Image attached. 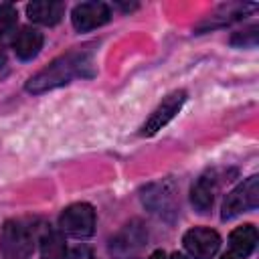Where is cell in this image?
Segmentation results:
<instances>
[{
    "label": "cell",
    "instance_id": "obj_1",
    "mask_svg": "<svg viewBox=\"0 0 259 259\" xmlns=\"http://www.w3.org/2000/svg\"><path fill=\"white\" fill-rule=\"evenodd\" d=\"M93 75V63L91 53L85 49H73L69 53L59 55L55 61H51L45 69H40L36 75H32L24 89L28 93H47L51 89L63 87L71 83L75 77H91Z\"/></svg>",
    "mask_w": 259,
    "mask_h": 259
},
{
    "label": "cell",
    "instance_id": "obj_2",
    "mask_svg": "<svg viewBox=\"0 0 259 259\" xmlns=\"http://www.w3.org/2000/svg\"><path fill=\"white\" fill-rule=\"evenodd\" d=\"M38 241L36 227L22 219H10L0 231V249L8 259H28Z\"/></svg>",
    "mask_w": 259,
    "mask_h": 259
},
{
    "label": "cell",
    "instance_id": "obj_3",
    "mask_svg": "<svg viewBox=\"0 0 259 259\" xmlns=\"http://www.w3.org/2000/svg\"><path fill=\"white\" fill-rule=\"evenodd\" d=\"M259 206V176H249L245 182H241L239 186H235L223 202V210H221V219L229 221L239 217L241 212L247 210H255Z\"/></svg>",
    "mask_w": 259,
    "mask_h": 259
},
{
    "label": "cell",
    "instance_id": "obj_4",
    "mask_svg": "<svg viewBox=\"0 0 259 259\" xmlns=\"http://www.w3.org/2000/svg\"><path fill=\"white\" fill-rule=\"evenodd\" d=\"M148 241V231L140 221H130L123 225L109 241V253L115 259H134Z\"/></svg>",
    "mask_w": 259,
    "mask_h": 259
},
{
    "label": "cell",
    "instance_id": "obj_5",
    "mask_svg": "<svg viewBox=\"0 0 259 259\" xmlns=\"http://www.w3.org/2000/svg\"><path fill=\"white\" fill-rule=\"evenodd\" d=\"M59 227L63 233L71 237H91L95 231V210L87 202H75L69 204L61 217H59Z\"/></svg>",
    "mask_w": 259,
    "mask_h": 259
},
{
    "label": "cell",
    "instance_id": "obj_6",
    "mask_svg": "<svg viewBox=\"0 0 259 259\" xmlns=\"http://www.w3.org/2000/svg\"><path fill=\"white\" fill-rule=\"evenodd\" d=\"M184 249L194 259H212L221 247V237L217 231L206 227H194L184 233L182 237Z\"/></svg>",
    "mask_w": 259,
    "mask_h": 259
},
{
    "label": "cell",
    "instance_id": "obj_7",
    "mask_svg": "<svg viewBox=\"0 0 259 259\" xmlns=\"http://www.w3.org/2000/svg\"><path fill=\"white\" fill-rule=\"evenodd\" d=\"M144 204L158 217L170 219L176 214V192L170 180L158 182V184H150L144 194H142Z\"/></svg>",
    "mask_w": 259,
    "mask_h": 259
},
{
    "label": "cell",
    "instance_id": "obj_8",
    "mask_svg": "<svg viewBox=\"0 0 259 259\" xmlns=\"http://www.w3.org/2000/svg\"><path fill=\"white\" fill-rule=\"evenodd\" d=\"M184 101H186V91L184 89H178V91H172L170 95H166L162 99V103L152 111L148 121L142 125V136H154L158 130H162L170 119H174V115L180 111Z\"/></svg>",
    "mask_w": 259,
    "mask_h": 259
},
{
    "label": "cell",
    "instance_id": "obj_9",
    "mask_svg": "<svg viewBox=\"0 0 259 259\" xmlns=\"http://www.w3.org/2000/svg\"><path fill=\"white\" fill-rule=\"evenodd\" d=\"M109 18H111L109 6L103 4V2H81L71 12V22H73L75 30H79V32L99 28Z\"/></svg>",
    "mask_w": 259,
    "mask_h": 259
},
{
    "label": "cell",
    "instance_id": "obj_10",
    "mask_svg": "<svg viewBox=\"0 0 259 259\" xmlns=\"http://www.w3.org/2000/svg\"><path fill=\"white\" fill-rule=\"evenodd\" d=\"M217 188H219V178H217V172L210 170L206 174H202L190 188V202L192 206L198 210V212H208L212 202H214V194H217Z\"/></svg>",
    "mask_w": 259,
    "mask_h": 259
},
{
    "label": "cell",
    "instance_id": "obj_11",
    "mask_svg": "<svg viewBox=\"0 0 259 259\" xmlns=\"http://www.w3.org/2000/svg\"><path fill=\"white\" fill-rule=\"evenodd\" d=\"M26 14L32 22L53 26L57 24L65 14V4L59 0H34L26 6Z\"/></svg>",
    "mask_w": 259,
    "mask_h": 259
},
{
    "label": "cell",
    "instance_id": "obj_12",
    "mask_svg": "<svg viewBox=\"0 0 259 259\" xmlns=\"http://www.w3.org/2000/svg\"><path fill=\"white\" fill-rule=\"evenodd\" d=\"M257 247V229L253 225H241L229 235L231 255L237 259H247Z\"/></svg>",
    "mask_w": 259,
    "mask_h": 259
},
{
    "label": "cell",
    "instance_id": "obj_13",
    "mask_svg": "<svg viewBox=\"0 0 259 259\" xmlns=\"http://www.w3.org/2000/svg\"><path fill=\"white\" fill-rule=\"evenodd\" d=\"M12 47H14V53L18 59L30 61L42 49V34L32 26H24V28H20V32H16Z\"/></svg>",
    "mask_w": 259,
    "mask_h": 259
},
{
    "label": "cell",
    "instance_id": "obj_14",
    "mask_svg": "<svg viewBox=\"0 0 259 259\" xmlns=\"http://www.w3.org/2000/svg\"><path fill=\"white\" fill-rule=\"evenodd\" d=\"M38 243H40L42 259H65V241L59 231L45 227L42 233L38 235Z\"/></svg>",
    "mask_w": 259,
    "mask_h": 259
},
{
    "label": "cell",
    "instance_id": "obj_15",
    "mask_svg": "<svg viewBox=\"0 0 259 259\" xmlns=\"http://www.w3.org/2000/svg\"><path fill=\"white\" fill-rule=\"evenodd\" d=\"M16 8L12 4H0V34H6L16 24Z\"/></svg>",
    "mask_w": 259,
    "mask_h": 259
},
{
    "label": "cell",
    "instance_id": "obj_16",
    "mask_svg": "<svg viewBox=\"0 0 259 259\" xmlns=\"http://www.w3.org/2000/svg\"><path fill=\"white\" fill-rule=\"evenodd\" d=\"M231 45H237V47H255L257 45V28H249L245 32H237L233 38H231Z\"/></svg>",
    "mask_w": 259,
    "mask_h": 259
},
{
    "label": "cell",
    "instance_id": "obj_17",
    "mask_svg": "<svg viewBox=\"0 0 259 259\" xmlns=\"http://www.w3.org/2000/svg\"><path fill=\"white\" fill-rule=\"evenodd\" d=\"M67 259H99V257L95 255V251L89 245H77L69 251Z\"/></svg>",
    "mask_w": 259,
    "mask_h": 259
},
{
    "label": "cell",
    "instance_id": "obj_18",
    "mask_svg": "<svg viewBox=\"0 0 259 259\" xmlns=\"http://www.w3.org/2000/svg\"><path fill=\"white\" fill-rule=\"evenodd\" d=\"M6 65V49H4V45L0 42V67H4Z\"/></svg>",
    "mask_w": 259,
    "mask_h": 259
},
{
    "label": "cell",
    "instance_id": "obj_19",
    "mask_svg": "<svg viewBox=\"0 0 259 259\" xmlns=\"http://www.w3.org/2000/svg\"><path fill=\"white\" fill-rule=\"evenodd\" d=\"M148 259H166V253H164V251H154Z\"/></svg>",
    "mask_w": 259,
    "mask_h": 259
},
{
    "label": "cell",
    "instance_id": "obj_20",
    "mask_svg": "<svg viewBox=\"0 0 259 259\" xmlns=\"http://www.w3.org/2000/svg\"><path fill=\"white\" fill-rule=\"evenodd\" d=\"M168 259H186V257H184L182 253H172V255H170Z\"/></svg>",
    "mask_w": 259,
    "mask_h": 259
},
{
    "label": "cell",
    "instance_id": "obj_21",
    "mask_svg": "<svg viewBox=\"0 0 259 259\" xmlns=\"http://www.w3.org/2000/svg\"><path fill=\"white\" fill-rule=\"evenodd\" d=\"M221 259H237V257H233V255H231V253H229V255H223V257H221Z\"/></svg>",
    "mask_w": 259,
    "mask_h": 259
}]
</instances>
